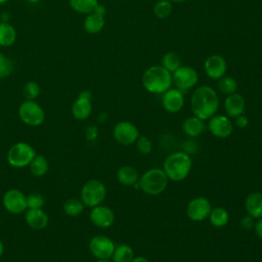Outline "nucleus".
<instances>
[{
    "instance_id": "nucleus-17",
    "label": "nucleus",
    "mask_w": 262,
    "mask_h": 262,
    "mask_svg": "<svg viewBox=\"0 0 262 262\" xmlns=\"http://www.w3.org/2000/svg\"><path fill=\"white\" fill-rule=\"evenodd\" d=\"M204 70L210 79L219 80L225 76L227 71V63L222 55L212 54L206 58L204 62Z\"/></svg>"
},
{
    "instance_id": "nucleus-41",
    "label": "nucleus",
    "mask_w": 262,
    "mask_h": 262,
    "mask_svg": "<svg viewBox=\"0 0 262 262\" xmlns=\"http://www.w3.org/2000/svg\"><path fill=\"white\" fill-rule=\"evenodd\" d=\"M131 262H149V260L143 256H135Z\"/></svg>"
},
{
    "instance_id": "nucleus-8",
    "label": "nucleus",
    "mask_w": 262,
    "mask_h": 262,
    "mask_svg": "<svg viewBox=\"0 0 262 262\" xmlns=\"http://www.w3.org/2000/svg\"><path fill=\"white\" fill-rule=\"evenodd\" d=\"M139 135L137 127L129 121H120L113 128V136L115 140L124 146L134 144Z\"/></svg>"
},
{
    "instance_id": "nucleus-22",
    "label": "nucleus",
    "mask_w": 262,
    "mask_h": 262,
    "mask_svg": "<svg viewBox=\"0 0 262 262\" xmlns=\"http://www.w3.org/2000/svg\"><path fill=\"white\" fill-rule=\"evenodd\" d=\"M138 171L131 165H124L117 171V180L123 186H134L139 180Z\"/></svg>"
},
{
    "instance_id": "nucleus-31",
    "label": "nucleus",
    "mask_w": 262,
    "mask_h": 262,
    "mask_svg": "<svg viewBox=\"0 0 262 262\" xmlns=\"http://www.w3.org/2000/svg\"><path fill=\"white\" fill-rule=\"evenodd\" d=\"M218 90L224 94V95H229L237 90V82L234 78L229 77V76H223L218 80Z\"/></svg>"
},
{
    "instance_id": "nucleus-39",
    "label": "nucleus",
    "mask_w": 262,
    "mask_h": 262,
    "mask_svg": "<svg viewBox=\"0 0 262 262\" xmlns=\"http://www.w3.org/2000/svg\"><path fill=\"white\" fill-rule=\"evenodd\" d=\"M234 124L237 128L245 129L249 125V119L245 114H242V115L237 116L236 118H234Z\"/></svg>"
},
{
    "instance_id": "nucleus-12",
    "label": "nucleus",
    "mask_w": 262,
    "mask_h": 262,
    "mask_svg": "<svg viewBox=\"0 0 262 262\" xmlns=\"http://www.w3.org/2000/svg\"><path fill=\"white\" fill-rule=\"evenodd\" d=\"M4 209L10 214L25 213L27 208V195L17 188L6 190L2 198Z\"/></svg>"
},
{
    "instance_id": "nucleus-20",
    "label": "nucleus",
    "mask_w": 262,
    "mask_h": 262,
    "mask_svg": "<svg viewBox=\"0 0 262 262\" xmlns=\"http://www.w3.org/2000/svg\"><path fill=\"white\" fill-rule=\"evenodd\" d=\"M25 220L30 228L41 230L48 225L49 217L43 209H27Z\"/></svg>"
},
{
    "instance_id": "nucleus-32",
    "label": "nucleus",
    "mask_w": 262,
    "mask_h": 262,
    "mask_svg": "<svg viewBox=\"0 0 262 262\" xmlns=\"http://www.w3.org/2000/svg\"><path fill=\"white\" fill-rule=\"evenodd\" d=\"M152 11L158 18L160 19L167 18L168 16H170L172 12V3L169 0H159L154 5Z\"/></svg>"
},
{
    "instance_id": "nucleus-6",
    "label": "nucleus",
    "mask_w": 262,
    "mask_h": 262,
    "mask_svg": "<svg viewBox=\"0 0 262 262\" xmlns=\"http://www.w3.org/2000/svg\"><path fill=\"white\" fill-rule=\"evenodd\" d=\"M106 196V187L104 183L98 179L87 180L80 192V199L85 207L93 208L103 203Z\"/></svg>"
},
{
    "instance_id": "nucleus-11",
    "label": "nucleus",
    "mask_w": 262,
    "mask_h": 262,
    "mask_svg": "<svg viewBox=\"0 0 262 262\" xmlns=\"http://www.w3.org/2000/svg\"><path fill=\"white\" fill-rule=\"evenodd\" d=\"M172 81L182 92L193 88L199 81L198 72L189 66H181L172 73Z\"/></svg>"
},
{
    "instance_id": "nucleus-26",
    "label": "nucleus",
    "mask_w": 262,
    "mask_h": 262,
    "mask_svg": "<svg viewBox=\"0 0 262 262\" xmlns=\"http://www.w3.org/2000/svg\"><path fill=\"white\" fill-rule=\"evenodd\" d=\"M28 167L35 177H42L49 171L48 160L43 155H36Z\"/></svg>"
},
{
    "instance_id": "nucleus-7",
    "label": "nucleus",
    "mask_w": 262,
    "mask_h": 262,
    "mask_svg": "<svg viewBox=\"0 0 262 262\" xmlns=\"http://www.w3.org/2000/svg\"><path fill=\"white\" fill-rule=\"evenodd\" d=\"M18 117L20 121L31 127H38L45 120L43 107L36 100H25L18 107Z\"/></svg>"
},
{
    "instance_id": "nucleus-19",
    "label": "nucleus",
    "mask_w": 262,
    "mask_h": 262,
    "mask_svg": "<svg viewBox=\"0 0 262 262\" xmlns=\"http://www.w3.org/2000/svg\"><path fill=\"white\" fill-rule=\"evenodd\" d=\"M246 108V100L244 96L237 92L226 95L224 100V111L227 117L234 119L237 116L244 114Z\"/></svg>"
},
{
    "instance_id": "nucleus-43",
    "label": "nucleus",
    "mask_w": 262,
    "mask_h": 262,
    "mask_svg": "<svg viewBox=\"0 0 262 262\" xmlns=\"http://www.w3.org/2000/svg\"><path fill=\"white\" fill-rule=\"evenodd\" d=\"M3 254H4V245H3L2 241L0 239V258L3 256Z\"/></svg>"
},
{
    "instance_id": "nucleus-10",
    "label": "nucleus",
    "mask_w": 262,
    "mask_h": 262,
    "mask_svg": "<svg viewBox=\"0 0 262 262\" xmlns=\"http://www.w3.org/2000/svg\"><path fill=\"white\" fill-rule=\"evenodd\" d=\"M89 251L97 259H111L116 248L113 239L103 234H97L91 237L89 242Z\"/></svg>"
},
{
    "instance_id": "nucleus-13",
    "label": "nucleus",
    "mask_w": 262,
    "mask_h": 262,
    "mask_svg": "<svg viewBox=\"0 0 262 262\" xmlns=\"http://www.w3.org/2000/svg\"><path fill=\"white\" fill-rule=\"evenodd\" d=\"M208 128L213 136L224 139L232 134L233 123L226 115L215 114L209 119Z\"/></svg>"
},
{
    "instance_id": "nucleus-24",
    "label": "nucleus",
    "mask_w": 262,
    "mask_h": 262,
    "mask_svg": "<svg viewBox=\"0 0 262 262\" xmlns=\"http://www.w3.org/2000/svg\"><path fill=\"white\" fill-rule=\"evenodd\" d=\"M16 38L15 28L8 21H0V46L9 47L15 43Z\"/></svg>"
},
{
    "instance_id": "nucleus-45",
    "label": "nucleus",
    "mask_w": 262,
    "mask_h": 262,
    "mask_svg": "<svg viewBox=\"0 0 262 262\" xmlns=\"http://www.w3.org/2000/svg\"><path fill=\"white\" fill-rule=\"evenodd\" d=\"M95 262H113L111 259H97Z\"/></svg>"
},
{
    "instance_id": "nucleus-3",
    "label": "nucleus",
    "mask_w": 262,
    "mask_h": 262,
    "mask_svg": "<svg viewBox=\"0 0 262 262\" xmlns=\"http://www.w3.org/2000/svg\"><path fill=\"white\" fill-rule=\"evenodd\" d=\"M141 83L143 88L152 94H163L171 88L172 74L162 66H151L142 75Z\"/></svg>"
},
{
    "instance_id": "nucleus-46",
    "label": "nucleus",
    "mask_w": 262,
    "mask_h": 262,
    "mask_svg": "<svg viewBox=\"0 0 262 262\" xmlns=\"http://www.w3.org/2000/svg\"><path fill=\"white\" fill-rule=\"evenodd\" d=\"M27 1L30 2V3H38V2H40L42 0H27Z\"/></svg>"
},
{
    "instance_id": "nucleus-23",
    "label": "nucleus",
    "mask_w": 262,
    "mask_h": 262,
    "mask_svg": "<svg viewBox=\"0 0 262 262\" xmlns=\"http://www.w3.org/2000/svg\"><path fill=\"white\" fill-rule=\"evenodd\" d=\"M205 128L204 121L193 115L187 117L182 123V131L190 138L200 136L205 131Z\"/></svg>"
},
{
    "instance_id": "nucleus-5",
    "label": "nucleus",
    "mask_w": 262,
    "mask_h": 262,
    "mask_svg": "<svg viewBox=\"0 0 262 262\" xmlns=\"http://www.w3.org/2000/svg\"><path fill=\"white\" fill-rule=\"evenodd\" d=\"M37 155L35 148L26 141H18L10 146L7 151V163L13 168H25L30 165Z\"/></svg>"
},
{
    "instance_id": "nucleus-16",
    "label": "nucleus",
    "mask_w": 262,
    "mask_h": 262,
    "mask_svg": "<svg viewBox=\"0 0 262 262\" xmlns=\"http://www.w3.org/2000/svg\"><path fill=\"white\" fill-rule=\"evenodd\" d=\"M91 92L83 90L79 93L77 98L72 104V115L78 121H84L88 119L92 113Z\"/></svg>"
},
{
    "instance_id": "nucleus-36",
    "label": "nucleus",
    "mask_w": 262,
    "mask_h": 262,
    "mask_svg": "<svg viewBox=\"0 0 262 262\" xmlns=\"http://www.w3.org/2000/svg\"><path fill=\"white\" fill-rule=\"evenodd\" d=\"M45 205V199L38 192H33L27 195V208L28 209H42Z\"/></svg>"
},
{
    "instance_id": "nucleus-37",
    "label": "nucleus",
    "mask_w": 262,
    "mask_h": 262,
    "mask_svg": "<svg viewBox=\"0 0 262 262\" xmlns=\"http://www.w3.org/2000/svg\"><path fill=\"white\" fill-rule=\"evenodd\" d=\"M255 222H256V219L247 214L244 217H242V219L239 221V224H241L242 228H244L245 230H251V229L254 228Z\"/></svg>"
},
{
    "instance_id": "nucleus-49",
    "label": "nucleus",
    "mask_w": 262,
    "mask_h": 262,
    "mask_svg": "<svg viewBox=\"0 0 262 262\" xmlns=\"http://www.w3.org/2000/svg\"><path fill=\"white\" fill-rule=\"evenodd\" d=\"M62 262H66V261H62Z\"/></svg>"
},
{
    "instance_id": "nucleus-9",
    "label": "nucleus",
    "mask_w": 262,
    "mask_h": 262,
    "mask_svg": "<svg viewBox=\"0 0 262 262\" xmlns=\"http://www.w3.org/2000/svg\"><path fill=\"white\" fill-rule=\"evenodd\" d=\"M212 205L205 196H196L191 199L185 208V214L191 221L201 222L208 219Z\"/></svg>"
},
{
    "instance_id": "nucleus-18",
    "label": "nucleus",
    "mask_w": 262,
    "mask_h": 262,
    "mask_svg": "<svg viewBox=\"0 0 262 262\" xmlns=\"http://www.w3.org/2000/svg\"><path fill=\"white\" fill-rule=\"evenodd\" d=\"M162 105L170 114H176L184 106V94L177 88H170L162 94Z\"/></svg>"
},
{
    "instance_id": "nucleus-30",
    "label": "nucleus",
    "mask_w": 262,
    "mask_h": 262,
    "mask_svg": "<svg viewBox=\"0 0 262 262\" xmlns=\"http://www.w3.org/2000/svg\"><path fill=\"white\" fill-rule=\"evenodd\" d=\"M161 66L172 74L182 64H181V59L177 53L173 51H168L162 56Z\"/></svg>"
},
{
    "instance_id": "nucleus-29",
    "label": "nucleus",
    "mask_w": 262,
    "mask_h": 262,
    "mask_svg": "<svg viewBox=\"0 0 262 262\" xmlns=\"http://www.w3.org/2000/svg\"><path fill=\"white\" fill-rule=\"evenodd\" d=\"M85 209V205L81 201V199L71 198L67 200L62 205V210L66 213V215L70 217H77L80 214L83 213Z\"/></svg>"
},
{
    "instance_id": "nucleus-35",
    "label": "nucleus",
    "mask_w": 262,
    "mask_h": 262,
    "mask_svg": "<svg viewBox=\"0 0 262 262\" xmlns=\"http://www.w3.org/2000/svg\"><path fill=\"white\" fill-rule=\"evenodd\" d=\"M134 144L136 145L138 152L141 155H149L152 150V141L145 135H139Z\"/></svg>"
},
{
    "instance_id": "nucleus-34",
    "label": "nucleus",
    "mask_w": 262,
    "mask_h": 262,
    "mask_svg": "<svg viewBox=\"0 0 262 262\" xmlns=\"http://www.w3.org/2000/svg\"><path fill=\"white\" fill-rule=\"evenodd\" d=\"M14 66L12 60L0 51V79L7 78L13 72Z\"/></svg>"
},
{
    "instance_id": "nucleus-47",
    "label": "nucleus",
    "mask_w": 262,
    "mask_h": 262,
    "mask_svg": "<svg viewBox=\"0 0 262 262\" xmlns=\"http://www.w3.org/2000/svg\"><path fill=\"white\" fill-rule=\"evenodd\" d=\"M9 0H0V5H2V4H5V3H7Z\"/></svg>"
},
{
    "instance_id": "nucleus-44",
    "label": "nucleus",
    "mask_w": 262,
    "mask_h": 262,
    "mask_svg": "<svg viewBox=\"0 0 262 262\" xmlns=\"http://www.w3.org/2000/svg\"><path fill=\"white\" fill-rule=\"evenodd\" d=\"M171 3H177V4H179V3H183V2H185V1H187V0H169Z\"/></svg>"
},
{
    "instance_id": "nucleus-4",
    "label": "nucleus",
    "mask_w": 262,
    "mask_h": 262,
    "mask_svg": "<svg viewBox=\"0 0 262 262\" xmlns=\"http://www.w3.org/2000/svg\"><path fill=\"white\" fill-rule=\"evenodd\" d=\"M168 177L163 169L151 168L139 176L138 186L148 195H159L168 186Z\"/></svg>"
},
{
    "instance_id": "nucleus-21",
    "label": "nucleus",
    "mask_w": 262,
    "mask_h": 262,
    "mask_svg": "<svg viewBox=\"0 0 262 262\" xmlns=\"http://www.w3.org/2000/svg\"><path fill=\"white\" fill-rule=\"evenodd\" d=\"M245 209L248 215L255 219L262 217V193L253 191L245 200Z\"/></svg>"
},
{
    "instance_id": "nucleus-27",
    "label": "nucleus",
    "mask_w": 262,
    "mask_h": 262,
    "mask_svg": "<svg viewBox=\"0 0 262 262\" xmlns=\"http://www.w3.org/2000/svg\"><path fill=\"white\" fill-rule=\"evenodd\" d=\"M134 257L135 254L133 248L130 245L121 244L116 246L111 259L113 262H131Z\"/></svg>"
},
{
    "instance_id": "nucleus-48",
    "label": "nucleus",
    "mask_w": 262,
    "mask_h": 262,
    "mask_svg": "<svg viewBox=\"0 0 262 262\" xmlns=\"http://www.w3.org/2000/svg\"><path fill=\"white\" fill-rule=\"evenodd\" d=\"M0 225H1V220H0Z\"/></svg>"
},
{
    "instance_id": "nucleus-40",
    "label": "nucleus",
    "mask_w": 262,
    "mask_h": 262,
    "mask_svg": "<svg viewBox=\"0 0 262 262\" xmlns=\"http://www.w3.org/2000/svg\"><path fill=\"white\" fill-rule=\"evenodd\" d=\"M253 229H254L255 234L260 239H262V217L259 218V219H256V222H255V225H254Z\"/></svg>"
},
{
    "instance_id": "nucleus-25",
    "label": "nucleus",
    "mask_w": 262,
    "mask_h": 262,
    "mask_svg": "<svg viewBox=\"0 0 262 262\" xmlns=\"http://www.w3.org/2000/svg\"><path fill=\"white\" fill-rule=\"evenodd\" d=\"M208 219L212 226L216 228H221L227 225L229 221V213L223 207H212Z\"/></svg>"
},
{
    "instance_id": "nucleus-33",
    "label": "nucleus",
    "mask_w": 262,
    "mask_h": 262,
    "mask_svg": "<svg viewBox=\"0 0 262 262\" xmlns=\"http://www.w3.org/2000/svg\"><path fill=\"white\" fill-rule=\"evenodd\" d=\"M23 94L27 100H36L41 94V87L35 81H28L23 87Z\"/></svg>"
},
{
    "instance_id": "nucleus-1",
    "label": "nucleus",
    "mask_w": 262,
    "mask_h": 262,
    "mask_svg": "<svg viewBox=\"0 0 262 262\" xmlns=\"http://www.w3.org/2000/svg\"><path fill=\"white\" fill-rule=\"evenodd\" d=\"M190 107L193 116L203 121L209 120L219 108L217 91L208 85L198 87L191 94Z\"/></svg>"
},
{
    "instance_id": "nucleus-15",
    "label": "nucleus",
    "mask_w": 262,
    "mask_h": 262,
    "mask_svg": "<svg viewBox=\"0 0 262 262\" xmlns=\"http://www.w3.org/2000/svg\"><path fill=\"white\" fill-rule=\"evenodd\" d=\"M89 219L94 226L101 229H106L114 224L115 213L110 207L100 204L91 208Z\"/></svg>"
},
{
    "instance_id": "nucleus-42",
    "label": "nucleus",
    "mask_w": 262,
    "mask_h": 262,
    "mask_svg": "<svg viewBox=\"0 0 262 262\" xmlns=\"http://www.w3.org/2000/svg\"><path fill=\"white\" fill-rule=\"evenodd\" d=\"M98 122L99 123H104L106 120H107V114H105V113H101V114H99L98 115Z\"/></svg>"
},
{
    "instance_id": "nucleus-28",
    "label": "nucleus",
    "mask_w": 262,
    "mask_h": 262,
    "mask_svg": "<svg viewBox=\"0 0 262 262\" xmlns=\"http://www.w3.org/2000/svg\"><path fill=\"white\" fill-rule=\"evenodd\" d=\"M71 8L81 14H88L98 6V0H69Z\"/></svg>"
},
{
    "instance_id": "nucleus-14",
    "label": "nucleus",
    "mask_w": 262,
    "mask_h": 262,
    "mask_svg": "<svg viewBox=\"0 0 262 262\" xmlns=\"http://www.w3.org/2000/svg\"><path fill=\"white\" fill-rule=\"evenodd\" d=\"M105 6L99 3L94 11L86 14L83 21V28L85 32L90 35L100 33L105 25Z\"/></svg>"
},
{
    "instance_id": "nucleus-2",
    "label": "nucleus",
    "mask_w": 262,
    "mask_h": 262,
    "mask_svg": "<svg viewBox=\"0 0 262 262\" xmlns=\"http://www.w3.org/2000/svg\"><path fill=\"white\" fill-rule=\"evenodd\" d=\"M169 180L179 182L187 178L192 169V160L185 151H174L168 155L162 168Z\"/></svg>"
},
{
    "instance_id": "nucleus-38",
    "label": "nucleus",
    "mask_w": 262,
    "mask_h": 262,
    "mask_svg": "<svg viewBox=\"0 0 262 262\" xmlns=\"http://www.w3.org/2000/svg\"><path fill=\"white\" fill-rule=\"evenodd\" d=\"M98 136V128L95 125H89L85 130V137L88 141L96 140Z\"/></svg>"
}]
</instances>
